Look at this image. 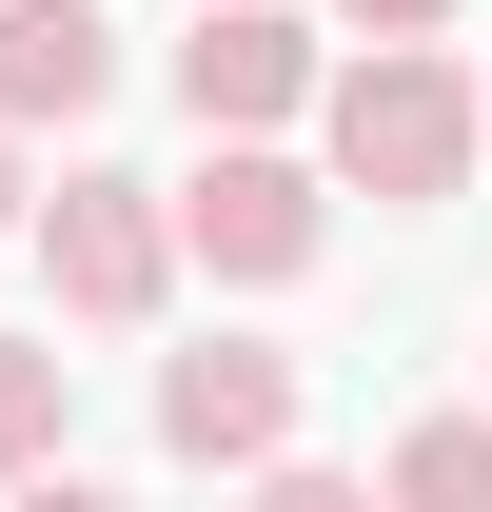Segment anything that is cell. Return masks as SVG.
I'll use <instances>...</instances> for the list:
<instances>
[{"label":"cell","mask_w":492,"mask_h":512,"mask_svg":"<svg viewBox=\"0 0 492 512\" xmlns=\"http://www.w3.org/2000/svg\"><path fill=\"white\" fill-rule=\"evenodd\" d=\"M315 119H335V178H355L374 217H433V197L473 178V138H492V99H473L453 60H433V40H374V60L335 79Z\"/></svg>","instance_id":"1"},{"label":"cell","mask_w":492,"mask_h":512,"mask_svg":"<svg viewBox=\"0 0 492 512\" xmlns=\"http://www.w3.org/2000/svg\"><path fill=\"white\" fill-rule=\"evenodd\" d=\"M40 276H60V316H158V276H178V217H158V178H60V217H40Z\"/></svg>","instance_id":"2"},{"label":"cell","mask_w":492,"mask_h":512,"mask_svg":"<svg viewBox=\"0 0 492 512\" xmlns=\"http://www.w3.org/2000/svg\"><path fill=\"white\" fill-rule=\"evenodd\" d=\"M315 237H335L315 178H296V158H256V138H217V158L178 178V256H217V276H315Z\"/></svg>","instance_id":"3"},{"label":"cell","mask_w":492,"mask_h":512,"mask_svg":"<svg viewBox=\"0 0 492 512\" xmlns=\"http://www.w3.org/2000/svg\"><path fill=\"white\" fill-rule=\"evenodd\" d=\"M158 453H197V473H276V453H296V355H256V335L178 355V375H158Z\"/></svg>","instance_id":"4"},{"label":"cell","mask_w":492,"mask_h":512,"mask_svg":"<svg viewBox=\"0 0 492 512\" xmlns=\"http://www.w3.org/2000/svg\"><path fill=\"white\" fill-rule=\"evenodd\" d=\"M178 99H197V138H256V119L315 99V40L276 20V0H217V20L178 40Z\"/></svg>","instance_id":"5"},{"label":"cell","mask_w":492,"mask_h":512,"mask_svg":"<svg viewBox=\"0 0 492 512\" xmlns=\"http://www.w3.org/2000/svg\"><path fill=\"white\" fill-rule=\"evenodd\" d=\"M119 99V20L99 0H0V119H99Z\"/></svg>","instance_id":"6"},{"label":"cell","mask_w":492,"mask_h":512,"mask_svg":"<svg viewBox=\"0 0 492 512\" xmlns=\"http://www.w3.org/2000/svg\"><path fill=\"white\" fill-rule=\"evenodd\" d=\"M394 493L473 512V493H492V414H433V434H394Z\"/></svg>","instance_id":"7"},{"label":"cell","mask_w":492,"mask_h":512,"mask_svg":"<svg viewBox=\"0 0 492 512\" xmlns=\"http://www.w3.org/2000/svg\"><path fill=\"white\" fill-rule=\"evenodd\" d=\"M60 453V355H0V473Z\"/></svg>","instance_id":"8"},{"label":"cell","mask_w":492,"mask_h":512,"mask_svg":"<svg viewBox=\"0 0 492 512\" xmlns=\"http://www.w3.org/2000/svg\"><path fill=\"white\" fill-rule=\"evenodd\" d=\"M335 20H355V40H433L453 0H335Z\"/></svg>","instance_id":"9"},{"label":"cell","mask_w":492,"mask_h":512,"mask_svg":"<svg viewBox=\"0 0 492 512\" xmlns=\"http://www.w3.org/2000/svg\"><path fill=\"white\" fill-rule=\"evenodd\" d=\"M0 237H20V158H0Z\"/></svg>","instance_id":"10"}]
</instances>
